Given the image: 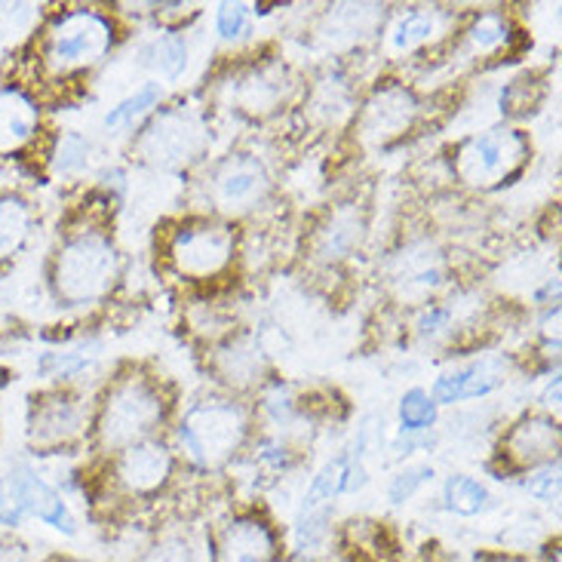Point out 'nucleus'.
Masks as SVG:
<instances>
[{"instance_id": "obj_3", "label": "nucleus", "mask_w": 562, "mask_h": 562, "mask_svg": "<svg viewBox=\"0 0 562 562\" xmlns=\"http://www.w3.org/2000/svg\"><path fill=\"white\" fill-rule=\"evenodd\" d=\"M169 409L172 403L164 381L142 369L121 372L108 381L99 403L92 406V446L105 456H117L126 446L154 440L157 430L167 425Z\"/></svg>"}, {"instance_id": "obj_14", "label": "nucleus", "mask_w": 562, "mask_h": 562, "mask_svg": "<svg viewBox=\"0 0 562 562\" xmlns=\"http://www.w3.org/2000/svg\"><path fill=\"white\" fill-rule=\"evenodd\" d=\"M7 476H10L15 495H19V502H22L29 517L41 519L49 529H56L61 535H77V517L71 514L68 502L61 498L59 488L49 486L31 464L15 461L13 468L7 471Z\"/></svg>"}, {"instance_id": "obj_8", "label": "nucleus", "mask_w": 562, "mask_h": 562, "mask_svg": "<svg viewBox=\"0 0 562 562\" xmlns=\"http://www.w3.org/2000/svg\"><path fill=\"white\" fill-rule=\"evenodd\" d=\"M529 160V138L517 126H492L476 136L464 138L456 148L452 169L458 182L495 191L517 179Z\"/></svg>"}, {"instance_id": "obj_26", "label": "nucleus", "mask_w": 562, "mask_h": 562, "mask_svg": "<svg viewBox=\"0 0 562 562\" xmlns=\"http://www.w3.org/2000/svg\"><path fill=\"white\" fill-rule=\"evenodd\" d=\"M442 502H446V510L456 514V517H480L483 510H488L492 495L476 476L452 473L446 480V486H442Z\"/></svg>"}, {"instance_id": "obj_15", "label": "nucleus", "mask_w": 562, "mask_h": 562, "mask_svg": "<svg viewBox=\"0 0 562 562\" xmlns=\"http://www.w3.org/2000/svg\"><path fill=\"white\" fill-rule=\"evenodd\" d=\"M557 452H560V422L548 412L522 415L502 440V458L526 471L557 461Z\"/></svg>"}, {"instance_id": "obj_13", "label": "nucleus", "mask_w": 562, "mask_h": 562, "mask_svg": "<svg viewBox=\"0 0 562 562\" xmlns=\"http://www.w3.org/2000/svg\"><path fill=\"white\" fill-rule=\"evenodd\" d=\"M507 384V360L504 357H480L471 363L442 372L427 391L437 406H458L468 400H483Z\"/></svg>"}, {"instance_id": "obj_5", "label": "nucleus", "mask_w": 562, "mask_h": 562, "mask_svg": "<svg viewBox=\"0 0 562 562\" xmlns=\"http://www.w3.org/2000/svg\"><path fill=\"white\" fill-rule=\"evenodd\" d=\"M176 440L200 471H218L249 440V412L237 400H203L184 412Z\"/></svg>"}, {"instance_id": "obj_23", "label": "nucleus", "mask_w": 562, "mask_h": 562, "mask_svg": "<svg viewBox=\"0 0 562 562\" xmlns=\"http://www.w3.org/2000/svg\"><path fill=\"white\" fill-rule=\"evenodd\" d=\"M160 102H164V87H160V80H148V83H142L138 90H133L126 99H121L117 105L111 108L102 123H105L108 133L133 130L136 123L148 121Z\"/></svg>"}, {"instance_id": "obj_21", "label": "nucleus", "mask_w": 562, "mask_h": 562, "mask_svg": "<svg viewBox=\"0 0 562 562\" xmlns=\"http://www.w3.org/2000/svg\"><path fill=\"white\" fill-rule=\"evenodd\" d=\"M188 61H191V49L182 31H164L142 46V65L151 68L167 83H176L188 71Z\"/></svg>"}, {"instance_id": "obj_17", "label": "nucleus", "mask_w": 562, "mask_h": 562, "mask_svg": "<svg viewBox=\"0 0 562 562\" xmlns=\"http://www.w3.org/2000/svg\"><path fill=\"white\" fill-rule=\"evenodd\" d=\"M213 562H277L274 529L256 514L234 517L215 538Z\"/></svg>"}, {"instance_id": "obj_4", "label": "nucleus", "mask_w": 562, "mask_h": 562, "mask_svg": "<svg viewBox=\"0 0 562 562\" xmlns=\"http://www.w3.org/2000/svg\"><path fill=\"white\" fill-rule=\"evenodd\" d=\"M210 148V126L194 105L154 111L133 138V157L154 172H182Z\"/></svg>"}, {"instance_id": "obj_2", "label": "nucleus", "mask_w": 562, "mask_h": 562, "mask_svg": "<svg viewBox=\"0 0 562 562\" xmlns=\"http://www.w3.org/2000/svg\"><path fill=\"white\" fill-rule=\"evenodd\" d=\"M121 271V249L99 222H68L46 259V289L59 307L80 311L105 302Z\"/></svg>"}, {"instance_id": "obj_19", "label": "nucleus", "mask_w": 562, "mask_h": 562, "mask_svg": "<svg viewBox=\"0 0 562 562\" xmlns=\"http://www.w3.org/2000/svg\"><path fill=\"white\" fill-rule=\"evenodd\" d=\"M446 280V259L434 244L418 240V244L403 246L391 259V283L400 286L406 295H425L442 286Z\"/></svg>"}, {"instance_id": "obj_22", "label": "nucleus", "mask_w": 562, "mask_h": 562, "mask_svg": "<svg viewBox=\"0 0 562 562\" xmlns=\"http://www.w3.org/2000/svg\"><path fill=\"white\" fill-rule=\"evenodd\" d=\"M363 218L357 210H338V213L319 228L317 237V256L323 261L348 259L350 252L360 246L363 237Z\"/></svg>"}, {"instance_id": "obj_34", "label": "nucleus", "mask_w": 562, "mask_h": 562, "mask_svg": "<svg viewBox=\"0 0 562 562\" xmlns=\"http://www.w3.org/2000/svg\"><path fill=\"white\" fill-rule=\"evenodd\" d=\"M136 562H198V550L188 538L172 535V538L157 541L151 550H145Z\"/></svg>"}, {"instance_id": "obj_30", "label": "nucleus", "mask_w": 562, "mask_h": 562, "mask_svg": "<svg viewBox=\"0 0 562 562\" xmlns=\"http://www.w3.org/2000/svg\"><path fill=\"white\" fill-rule=\"evenodd\" d=\"M46 164L56 176H77L90 164V142L80 133H61L59 142L46 151Z\"/></svg>"}, {"instance_id": "obj_29", "label": "nucleus", "mask_w": 562, "mask_h": 562, "mask_svg": "<svg viewBox=\"0 0 562 562\" xmlns=\"http://www.w3.org/2000/svg\"><path fill=\"white\" fill-rule=\"evenodd\" d=\"M333 507H319V510H299L295 517V550L317 557L326 548L329 535H333Z\"/></svg>"}, {"instance_id": "obj_39", "label": "nucleus", "mask_w": 562, "mask_h": 562, "mask_svg": "<svg viewBox=\"0 0 562 562\" xmlns=\"http://www.w3.org/2000/svg\"><path fill=\"white\" fill-rule=\"evenodd\" d=\"M0 562H31V557L19 544H0Z\"/></svg>"}, {"instance_id": "obj_6", "label": "nucleus", "mask_w": 562, "mask_h": 562, "mask_svg": "<svg viewBox=\"0 0 562 562\" xmlns=\"http://www.w3.org/2000/svg\"><path fill=\"white\" fill-rule=\"evenodd\" d=\"M90 403L71 384H46L25 400V446L31 456H65L87 440Z\"/></svg>"}, {"instance_id": "obj_33", "label": "nucleus", "mask_w": 562, "mask_h": 562, "mask_svg": "<svg viewBox=\"0 0 562 562\" xmlns=\"http://www.w3.org/2000/svg\"><path fill=\"white\" fill-rule=\"evenodd\" d=\"M215 31L222 41H240L249 31V7L246 3H218L215 7Z\"/></svg>"}, {"instance_id": "obj_35", "label": "nucleus", "mask_w": 562, "mask_h": 562, "mask_svg": "<svg viewBox=\"0 0 562 562\" xmlns=\"http://www.w3.org/2000/svg\"><path fill=\"white\" fill-rule=\"evenodd\" d=\"M25 519H29V514H25L22 502H19L10 476L0 473V526H3V529H19Z\"/></svg>"}, {"instance_id": "obj_18", "label": "nucleus", "mask_w": 562, "mask_h": 562, "mask_svg": "<svg viewBox=\"0 0 562 562\" xmlns=\"http://www.w3.org/2000/svg\"><path fill=\"white\" fill-rule=\"evenodd\" d=\"M213 369L231 391H252L268 375V353L256 335H237L215 350Z\"/></svg>"}, {"instance_id": "obj_32", "label": "nucleus", "mask_w": 562, "mask_h": 562, "mask_svg": "<svg viewBox=\"0 0 562 562\" xmlns=\"http://www.w3.org/2000/svg\"><path fill=\"white\" fill-rule=\"evenodd\" d=\"M522 488H526L532 498H538V502H557V498H560V458H557V461H548V464H538L532 471H526Z\"/></svg>"}, {"instance_id": "obj_27", "label": "nucleus", "mask_w": 562, "mask_h": 562, "mask_svg": "<svg viewBox=\"0 0 562 562\" xmlns=\"http://www.w3.org/2000/svg\"><path fill=\"white\" fill-rule=\"evenodd\" d=\"M396 418H400V437H427L440 418V406L430 400L425 387H412L400 396Z\"/></svg>"}, {"instance_id": "obj_36", "label": "nucleus", "mask_w": 562, "mask_h": 562, "mask_svg": "<svg viewBox=\"0 0 562 562\" xmlns=\"http://www.w3.org/2000/svg\"><path fill=\"white\" fill-rule=\"evenodd\" d=\"M452 323V311L449 307H442V304H430L422 311V317H418V335H437L442 333L446 326Z\"/></svg>"}, {"instance_id": "obj_28", "label": "nucleus", "mask_w": 562, "mask_h": 562, "mask_svg": "<svg viewBox=\"0 0 562 562\" xmlns=\"http://www.w3.org/2000/svg\"><path fill=\"white\" fill-rule=\"evenodd\" d=\"M510 37H514L510 19L502 13L476 15L468 29V46H471L473 56H492V53H498L510 44Z\"/></svg>"}, {"instance_id": "obj_20", "label": "nucleus", "mask_w": 562, "mask_h": 562, "mask_svg": "<svg viewBox=\"0 0 562 562\" xmlns=\"http://www.w3.org/2000/svg\"><path fill=\"white\" fill-rule=\"evenodd\" d=\"M37 231V213L22 191H0V274L13 268Z\"/></svg>"}, {"instance_id": "obj_31", "label": "nucleus", "mask_w": 562, "mask_h": 562, "mask_svg": "<svg viewBox=\"0 0 562 562\" xmlns=\"http://www.w3.org/2000/svg\"><path fill=\"white\" fill-rule=\"evenodd\" d=\"M434 476H437L434 464H409V468H403V471L391 480V486H387V502L406 504L409 498H415L427 483H434Z\"/></svg>"}, {"instance_id": "obj_10", "label": "nucleus", "mask_w": 562, "mask_h": 562, "mask_svg": "<svg viewBox=\"0 0 562 562\" xmlns=\"http://www.w3.org/2000/svg\"><path fill=\"white\" fill-rule=\"evenodd\" d=\"M418 114H422L418 95L406 83L387 80L363 102V111L357 117V133L369 145H387L406 136L418 121Z\"/></svg>"}, {"instance_id": "obj_11", "label": "nucleus", "mask_w": 562, "mask_h": 562, "mask_svg": "<svg viewBox=\"0 0 562 562\" xmlns=\"http://www.w3.org/2000/svg\"><path fill=\"white\" fill-rule=\"evenodd\" d=\"M44 136V105L15 83H0V160H25Z\"/></svg>"}, {"instance_id": "obj_1", "label": "nucleus", "mask_w": 562, "mask_h": 562, "mask_svg": "<svg viewBox=\"0 0 562 562\" xmlns=\"http://www.w3.org/2000/svg\"><path fill=\"white\" fill-rule=\"evenodd\" d=\"M117 44L111 15L92 7H61L49 13L34 31L25 53L29 83H15L37 99V90L68 87L77 77L90 75L108 59Z\"/></svg>"}, {"instance_id": "obj_40", "label": "nucleus", "mask_w": 562, "mask_h": 562, "mask_svg": "<svg viewBox=\"0 0 562 562\" xmlns=\"http://www.w3.org/2000/svg\"><path fill=\"white\" fill-rule=\"evenodd\" d=\"M10 379H13V375H10V369H7V366H0V394H3V387L10 384Z\"/></svg>"}, {"instance_id": "obj_37", "label": "nucleus", "mask_w": 562, "mask_h": 562, "mask_svg": "<svg viewBox=\"0 0 562 562\" xmlns=\"http://www.w3.org/2000/svg\"><path fill=\"white\" fill-rule=\"evenodd\" d=\"M541 335L553 341V348L560 345V304H553L548 307V314H544V323H541Z\"/></svg>"}, {"instance_id": "obj_7", "label": "nucleus", "mask_w": 562, "mask_h": 562, "mask_svg": "<svg viewBox=\"0 0 562 562\" xmlns=\"http://www.w3.org/2000/svg\"><path fill=\"white\" fill-rule=\"evenodd\" d=\"M237 256V228L218 215H194L184 218L169 234L164 259L167 265L191 283H210L234 265Z\"/></svg>"}, {"instance_id": "obj_9", "label": "nucleus", "mask_w": 562, "mask_h": 562, "mask_svg": "<svg viewBox=\"0 0 562 562\" xmlns=\"http://www.w3.org/2000/svg\"><path fill=\"white\" fill-rule=\"evenodd\" d=\"M206 194L218 218H240L259 210L271 194V172L256 154H228L210 172Z\"/></svg>"}, {"instance_id": "obj_41", "label": "nucleus", "mask_w": 562, "mask_h": 562, "mask_svg": "<svg viewBox=\"0 0 562 562\" xmlns=\"http://www.w3.org/2000/svg\"><path fill=\"white\" fill-rule=\"evenodd\" d=\"M492 562H529V560H519V557H498V560Z\"/></svg>"}, {"instance_id": "obj_24", "label": "nucleus", "mask_w": 562, "mask_h": 562, "mask_svg": "<svg viewBox=\"0 0 562 562\" xmlns=\"http://www.w3.org/2000/svg\"><path fill=\"white\" fill-rule=\"evenodd\" d=\"M440 29V19L434 10H406L396 15L394 25L387 29V49L391 53H415L418 46L434 41V34Z\"/></svg>"}, {"instance_id": "obj_25", "label": "nucleus", "mask_w": 562, "mask_h": 562, "mask_svg": "<svg viewBox=\"0 0 562 562\" xmlns=\"http://www.w3.org/2000/svg\"><path fill=\"white\" fill-rule=\"evenodd\" d=\"M95 360H99V345L90 341V345H77V348L44 353L41 363H37V372L49 384H68V381L80 379L83 372H90Z\"/></svg>"}, {"instance_id": "obj_12", "label": "nucleus", "mask_w": 562, "mask_h": 562, "mask_svg": "<svg viewBox=\"0 0 562 562\" xmlns=\"http://www.w3.org/2000/svg\"><path fill=\"white\" fill-rule=\"evenodd\" d=\"M176 471V456L164 440H142L136 446H126L111 461V473L117 486L133 498H151L160 488H167Z\"/></svg>"}, {"instance_id": "obj_38", "label": "nucleus", "mask_w": 562, "mask_h": 562, "mask_svg": "<svg viewBox=\"0 0 562 562\" xmlns=\"http://www.w3.org/2000/svg\"><path fill=\"white\" fill-rule=\"evenodd\" d=\"M541 403H544V409H548V415L553 412H560V379L553 375V381L548 384V391H544V396H541Z\"/></svg>"}, {"instance_id": "obj_16", "label": "nucleus", "mask_w": 562, "mask_h": 562, "mask_svg": "<svg viewBox=\"0 0 562 562\" xmlns=\"http://www.w3.org/2000/svg\"><path fill=\"white\" fill-rule=\"evenodd\" d=\"M292 90V75L283 61H261L240 75L234 87V105L249 117H271L286 105Z\"/></svg>"}]
</instances>
